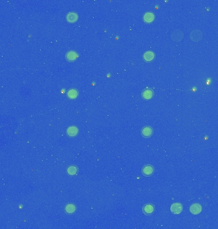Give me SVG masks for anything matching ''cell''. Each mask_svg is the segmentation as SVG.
<instances>
[{"instance_id":"cell-15","label":"cell","mask_w":218,"mask_h":229,"mask_svg":"<svg viewBox=\"0 0 218 229\" xmlns=\"http://www.w3.org/2000/svg\"><path fill=\"white\" fill-rule=\"evenodd\" d=\"M78 95H79V92L77 91V90L75 89H72L69 90L68 92H67V96L70 99H76Z\"/></svg>"},{"instance_id":"cell-3","label":"cell","mask_w":218,"mask_h":229,"mask_svg":"<svg viewBox=\"0 0 218 229\" xmlns=\"http://www.w3.org/2000/svg\"><path fill=\"white\" fill-rule=\"evenodd\" d=\"M183 210V206L182 204L179 202H175L172 204L170 206V211L173 214L179 215L180 212H182Z\"/></svg>"},{"instance_id":"cell-13","label":"cell","mask_w":218,"mask_h":229,"mask_svg":"<svg viewBox=\"0 0 218 229\" xmlns=\"http://www.w3.org/2000/svg\"><path fill=\"white\" fill-rule=\"evenodd\" d=\"M154 18L155 16L154 14L152 13V12H147V13L143 15V21L147 24L151 23L154 20Z\"/></svg>"},{"instance_id":"cell-16","label":"cell","mask_w":218,"mask_h":229,"mask_svg":"<svg viewBox=\"0 0 218 229\" xmlns=\"http://www.w3.org/2000/svg\"><path fill=\"white\" fill-rule=\"evenodd\" d=\"M77 171H78V168L75 166H70L67 168V173L70 176H73L76 174Z\"/></svg>"},{"instance_id":"cell-9","label":"cell","mask_w":218,"mask_h":229,"mask_svg":"<svg viewBox=\"0 0 218 229\" xmlns=\"http://www.w3.org/2000/svg\"><path fill=\"white\" fill-rule=\"evenodd\" d=\"M78 57V54L73 50H70L67 52L66 54V59L67 60L70 61V62H73V61L75 60Z\"/></svg>"},{"instance_id":"cell-6","label":"cell","mask_w":218,"mask_h":229,"mask_svg":"<svg viewBox=\"0 0 218 229\" xmlns=\"http://www.w3.org/2000/svg\"><path fill=\"white\" fill-rule=\"evenodd\" d=\"M143 212L146 215H151L154 212V207L151 204H146V205L143 207L142 209Z\"/></svg>"},{"instance_id":"cell-5","label":"cell","mask_w":218,"mask_h":229,"mask_svg":"<svg viewBox=\"0 0 218 229\" xmlns=\"http://www.w3.org/2000/svg\"><path fill=\"white\" fill-rule=\"evenodd\" d=\"M201 210H202V207H201V206L200 205V204H199L198 203H195V204H192L190 208V211L191 212V213H192L193 215H195L200 214Z\"/></svg>"},{"instance_id":"cell-12","label":"cell","mask_w":218,"mask_h":229,"mask_svg":"<svg viewBox=\"0 0 218 229\" xmlns=\"http://www.w3.org/2000/svg\"><path fill=\"white\" fill-rule=\"evenodd\" d=\"M78 18H79V16H78L75 12H70L67 15V17H66L67 20L70 23H73L76 22Z\"/></svg>"},{"instance_id":"cell-11","label":"cell","mask_w":218,"mask_h":229,"mask_svg":"<svg viewBox=\"0 0 218 229\" xmlns=\"http://www.w3.org/2000/svg\"><path fill=\"white\" fill-rule=\"evenodd\" d=\"M155 57V54L152 51H147L143 55V59L147 63L153 61Z\"/></svg>"},{"instance_id":"cell-2","label":"cell","mask_w":218,"mask_h":229,"mask_svg":"<svg viewBox=\"0 0 218 229\" xmlns=\"http://www.w3.org/2000/svg\"><path fill=\"white\" fill-rule=\"evenodd\" d=\"M184 37V33L180 30H176L172 32L170 35L171 39L175 42H179L181 41Z\"/></svg>"},{"instance_id":"cell-10","label":"cell","mask_w":218,"mask_h":229,"mask_svg":"<svg viewBox=\"0 0 218 229\" xmlns=\"http://www.w3.org/2000/svg\"><path fill=\"white\" fill-rule=\"evenodd\" d=\"M67 133L70 137H75L79 133V129L76 126H70L67 129Z\"/></svg>"},{"instance_id":"cell-8","label":"cell","mask_w":218,"mask_h":229,"mask_svg":"<svg viewBox=\"0 0 218 229\" xmlns=\"http://www.w3.org/2000/svg\"><path fill=\"white\" fill-rule=\"evenodd\" d=\"M142 135L144 138H150L153 133V130L150 126H146L142 129Z\"/></svg>"},{"instance_id":"cell-14","label":"cell","mask_w":218,"mask_h":229,"mask_svg":"<svg viewBox=\"0 0 218 229\" xmlns=\"http://www.w3.org/2000/svg\"><path fill=\"white\" fill-rule=\"evenodd\" d=\"M64 210H65L66 213L69 214V215H71V214H73V213H74V212H75V211H76V207L73 204H67V206H65Z\"/></svg>"},{"instance_id":"cell-7","label":"cell","mask_w":218,"mask_h":229,"mask_svg":"<svg viewBox=\"0 0 218 229\" xmlns=\"http://www.w3.org/2000/svg\"><path fill=\"white\" fill-rule=\"evenodd\" d=\"M154 96V92L152 89H145L144 91H143L142 93V96L143 97V99H144L146 100H150L153 98Z\"/></svg>"},{"instance_id":"cell-1","label":"cell","mask_w":218,"mask_h":229,"mask_svg":"<svg viewBox=\"0 0 218 229\" xmlns=\"http://www.w3.org/2000/svg\"><path fill=\"white\" fill-rule=\"evenodd\" d=\"M203 37V33L199 30H193L190 33V38L194 42H198Z\"/></svg>"},{"instance_id":"cell-4","label":"cell","mask_w":218,"mask_h":229,"mask_svg":"<svg viewBox=\"0 0 218 229\" xmlns=\"http://www.w3.org/2000/svg\"><path fill=\"white\" fill-rule=\"evenodd\" d=\"M154 167L151 165H146L143 167L142 169V174L145 176H151L154 173Z\"/></svg>"}]
</instances>
